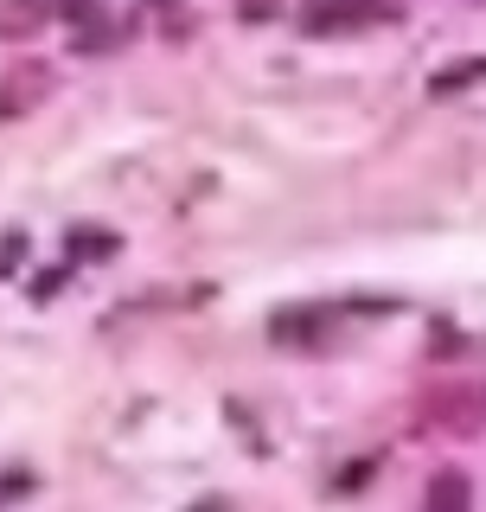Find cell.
<instances>
[{"mask_svg":"<svg viewBox=\"0 0 486 512\" xmlns=\"http://www.w3.org/2000/svg\"><path fill=\"white\" fill-rule=\"evenodd\" d=\"M52 20V0H0V39H32Z\"/></svg>","mask_w":486,"mask_h":512,"instance_id":"4","label":"cell"},{"mask_svg":"<svg viewBox=\"0 0 486 512\" xmlns=\"http://www.w3.org/2000/svg\"><path fill=\"white\" fill-rule=\"evenodd\" d=\"M371 20H384V7H371V0H327V7H307V32H359Z\"/></svg>","mask_w":486,"mask_h":512,"instance_id":"2","label":"cell"},{"mask_svg":"<svg viewBox=\"0 0 486 512\" xmlns=\"http://www.w3.org/2000/svg\"><path fill=\"white\" fill-rule=\"evenodd\" d=\"M52 96V71H45L39 58H20V64H7L0 71V122H20L32 116V109Z\"/></svg>","mask_w":486,"mask_h":512,"instance_id":"1","label":"cell"},{"mask_svg":"<svg viewBox=\"0 0 486 512\" xmlns=\"http://www.w3.org/2000/svg\"><path fill=\"white\" fill-rule=\"evenodd\" d=\"M71 26H77V52H84V58H96V52H116L128 32H135L128 20H103V7H96V0H90L84 13H77Z\"/></svg>","mask_w":486,"mask_h":512,"instance_id":"3","label":"cell"},{"mask_svg":"<svg viewBox=\"0 0 486 512\" xmlns=\"http://www.w3.org/2000/svg\"><path fill=\"white\" fill-rule=\"evenodd\" d=\"M467 84H486V58H474V64H448V71H435V77H429V90H435V96L467 90Z\"/></svg>","mask_w":486,"mask_h":512,"instance_id":"6","label":"cell"},{"mask_svg":"<svg viewBox=\"0 0 486 512\" xmlns=\"http://www.w3.org/2000/svg\"><path fill=\"white\" fill-rule=\"evenodd\" d=\"M20 250H26V237H20V231H13V237H7V244H0V276H13V269H20Z\"/></svg>","mask_w":486,"mask_h":512,"instance_id":"8","label":"cell"},{"mask_svg":"<svg viewBox=\"0 0 486 512\" xmlns=\"http://www.w3.org/2000/svg\"><path fill=\"white\" fill-rule=\"evenodd\" d=\"M371 480V461H346V474H339V487H365Z\"/></svg>","mask_w":486,"mask_h":512,"instance_id":"9","label":"cell"},{"mask_svg":"<svg viewBox=\"0 0 486 512\" xmlns=\"http://www.w3.org/2000/svg\"><path fill=\"white\" fill-rule=\"evenodd\" d=\"M467 500H474L467 474H455V468H448V474H435V480H429V506H467Z\"/></svg>","mask_w":486,"mask_h":512,"instance_id":"7","label":"cell"},{"mask_svg":"<svg viewBox=\"0 0 486 512\" xmlns=\"http://www.w3.org/2000/svg\"><path fill=\"white\" fill-rule=\"evenodd\" d=\"M64 250H71L77 263H96V256H116V250H122V237H116V231H103V224H77V231L64 237Z\"/></svg>","mask_w":486,"mask_h":512,"instance_id":"5","label":"cell"}]
</instances>
